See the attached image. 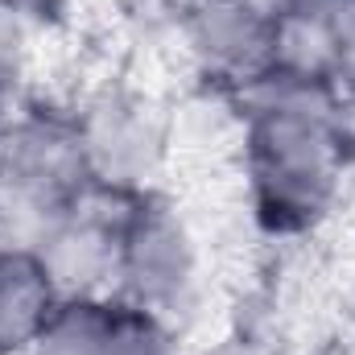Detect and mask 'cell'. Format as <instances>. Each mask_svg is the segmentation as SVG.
<instances>
[{"mask_svg": "<svg viewBox=\"0 0 355 355\" xmlns=\"http://www.w3.org/2000/svg\"><path fill=\"white\" fill-rule=\"evenodd\" d=\"M91 182L116 194H149V182L170 162L166 107L132 87L95 91L75 112Z\"/></svg>", "mask_w": 355, "mask_h": 355, "instance_id": "277c9868", "label": "cell"}, {"mask_svg": "<svg viewBox=\"0 0 355 355\" xmlns=\"http://www.w3.org/2000/svg\"><path fill=\"white\" fill-rule=\"evenodd\" d=\"M202 355H285V352H281V343H272L261 331H236V335L219 339L211 352Z\"/></svg>", "mask_w": 355, "mask_h": 355, "instance_id": "30bf717a", "label": "cell"}, {"mask_svg": "<svg viewBox=\"0 0 355 355\" xmlns=\"http://www.w3.org/2000/svg\"><path fill=\"white\" fill-rule=\"evenodd\" d=\"M182 37L211 79L248 87L268 67L277 37L272 0H194L182 8Z\"/></svg>", "mask_w": 355, "mask_h": 355, "instance_id": "5b68a950", "label": "cell"}, {"mask_svg": "<svg viewBox=\"0 0 355 355\" xmlns=\"http://www.w3.org/2000/svg\"><path fill=\"white\" fill-rule=\"evenodd\" d=\"M277 12H297V17H327L339 0H272Z\"/></svg>", "mask_w": 355, "mask_h": 355, "instance_id": "7c38bea8", "label": "cell"}, {"mask_svg": "<svg viewBox=\"0 0 355 355\" xmlns=\"http://www.w3.org/2000/svg\"><path fill=\"white\" fill-rule=\"evenodd\" d=\"M91 186L79 120L29 107L8 120L0 141V198L33 215V227L67 207H75Z\"/></svg>", "mask_w": 355, "mask_h": 355, "instance_id": "3957f363", "label": "cell"}, {"mask_svg": "<svg viewBox=\"0 0 355 355\" xmlns=\"http://www.w3.org/2000/svg\"><path fill=\"white\" fill-rule=\"evenodd\" d=\"M29 62V21L0 0V95L21 83Z\"/></svg>", "mask_w": 355, "mask_h": 355, "instance_id": "9c48e42d", "label": "cell"}, {"mask_svg": "<svg viewBox=\"0 0 355 355\" xmlns=\"http://www.w3.org/2000/svg\"><path fill=\"white\" fill-rule=\"evenodd\" d=\"M4 4L12 12H21L29 21V29L33 25H58L67 17V0H4Z\"/></svg>", "mask_w": 355, "mask_h": 355, "instance_id": "8fae6325", "label": "cell"}, {"mask_svg": "<svg viewBox=\"0 0 355 355\" xmlns=\"http://www.w3.org/2000/svg\"><path fill=\"white\" fill-rule=\"evenodd\" d=\"M8 120H12V116L4 112V95H0V141H4V132H8Z\"/></svg>", "mask_w": 355, "mask_h": 355, "instance_id": "4fadbf2b", "label": "cell"}, {"mask_svg": "<svg viewBox=\"0 0 355 355\" xmlns=\"http://www.w3.org/2000/svg\"><path fill=\"white\" fill-rule=\"evenodd\" d=\"M58 302L50 268L29 244L0 248V355H29Z\"/></svg>", "mask_w": 355, "mask_h": 355, "instance_id": "8992f818", "label": "cell"}, {"mask_svg": "<svg viewBox=\"0 0 355 355\" xmlns=\"http://www.w3.org/2000/svg\"><path fill=\"white\" fill-rule=\"evenodd\" d=\"M116 322H120V297L116 302L103 293L62 297L42 335L33 339L29 355H112Z\"/></svg>", "mask_w": 355, "mask_h": 355, "instance_id": "52a82bcc", "label": "cell"}, {"mask_svg": "<svg viewBox=\"0 0 355 355\" xmlns=\"http://www.w3.org/2000/svg\"><path fill=\"white\" fill-rule=\"evenodd\" d=\"M112 355H182V343H178V331L170 318L120 302Z\"/></svg>", "mask_w": 355, "mask_h": 355, "instance_id": "ba28073f", "label": "cell"}, {"mask_svg": "<svg viewBox=\"0 0 355 355\" xmlns=\"http://www.w3.org/2000/svg\"><path fill=\"white\" fill-rule=\"evenodd\" d=\"M244 91V170L252 211L272 236L314 227L343 178V107L335 83L257 75Z\"/></svg>", "mask_w": 355, "mask_h": 355, "instance_id": "6da1fadb", "label": "cell"}, {"mask_svg": "<svg viewBox=\"0 0 355 355\" xmlns=\"http://www.w3.org/2000/svg\"><path fill=\"white\" fill-rule=\"evenodd\" d=\"M202 257L198 240L170 202L137 194L120 223L116 244V289L120 302L153 310L178 322L198 297Z\"/></svg>", "mask_w": 355, "mask_h": 355, "instance_id": "7a4b0ae2", "label": "cell"}]
</instances>
